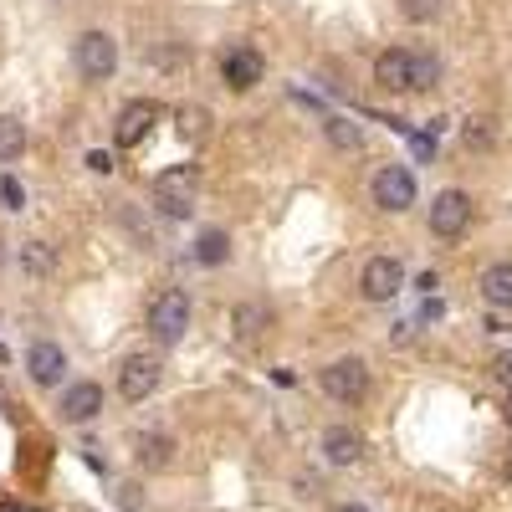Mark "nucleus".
Wrapping results in <instances>:
<instances>
[{"label":"nucleus","instance_id":"nucleus-25","mask_svg":"<svg viewBox=\"0 0 512 512\" xmlns=\"http://www.w3.org/2000/svg\"><path fill=\"white\" fill-rule=\"evenodd\" d=\"M88 169H98V175H108V169H113V154L93 149V154H88Z\"/></svg>","mask_w":512,"mask_h":512},{"label":"nucleus","instance_id":"nucleus-15","mask_svg":"<svg viewBox=\"0 0 512 512\" xmlns=\"http://www.w3.org/2000/svg\"><path fill=\"white\" fill-rule=\"evenodd\" d=\"M16 256H21V272L36 277V282L57 272V246H52V241H21Z\"/></svg>","mask_w":512,"mask_h":512},{"label":"nucleus","instance_id":"nucleus-20","mask_svg":"<svg viewBox=\"0 0 512 512\" xmlns=\"http://www.w3.org/2000/svg\"><path fill=\"white\" fill-rule=\"evenodd\" d=\"M175 118H180V139H190V144H205V139H210V113H205L200 103L180 108Z\"/></svg>","mask_w":512,"mask_h":512},{"label":"nucleus","instance_id":"nucleus-4","mask_svg":"<svg viewBox=\"0 0 512 512\" xmlns=\"http://www.w3.org/2000/svg\"><path fill=\"white\" fill-rule=\"evenodd\" d=\"M185 328H190V297L185 292H159L149 303V333L159 344H180Z\"/></svg>","mask_w":512,"mask_h":512},{"label":"nucleus","instance_id":"nucleus-10","mask_svg":"<svg viewBox=\"0 0 512 512\" xmlns=\"http://www.w3.org/2000/svg\"><path fill=\"white\" fill-rule=\"evenodd\" d=\"M466 226H472V195H466V190H441V195L431 200V231H436L441 241H451V236H461Z\"/></svg>","mask_w":512,"mask_h":512},{"label":"nucleus","instance_id":"nucleus-16","mask_svg":"<svg viewBox=\"0 0 512 512\" xmlns=\"http://www.w3.org/2000/svg\"><path fill=\"white\" fill-rule=\"evenodd\" d=\"M482 297L492 308H512V262H497L482 272Z\"/></svg>","mask_w":512,"mask_h":512},{"label":"nucleus","instance_id":"nucleus-21","mask_svg":"<svg viewBox=\"0 0 512 512\" xmlns=\"http://www.w3.org/2000/svg\"><path fill=\"white\" fill-rule=\"evenodd\" d=\"M400 16L405 21H436L441 16V0H400Z\"/></svg>","mask_w":512,"mask_h":512},{"label":"nucleus","instance_id":"nucleus-1","mask_svg":"<svg viewBox=\"0 0 512 512\" xmlns=\"http://www.w3.org/2000/svg\"><path fill=\"white\" fill-rule=\"evenodd\" d=\"M374 77L384 82V88H395V93H420V88H431V82L441 77V62L436 57H425V52H384L374 62Z\"/></svg>","mask_w":512,"mask_h":512},{"label":"nucleus","instance_id":"nucleus-2","mask_svg":"<svg viewBox=\"0 0 512 512\" xmlns=\"http://www.w3.org/2000/svg\"><path fill=\"white\" fill-rule=\"evenodd\" d=\"M195 200H200V169L195 164H175L154 180V205L164 216H190Z\"/></svg>","mask_w":512,"mask_h":512},{"label":"nucleus","instance_id":"nucleus-3","mask_svg":"<svg viewBox=\"0 0 512 512\" xmlns=\"http://www.w3.org/2000/svg\"><path fill=\"white\" fill-rule=\"evenodd\" d=\"M72 57H77V72L88 77V82H108L113 67H118V41L108 31H82Z\"/></svg>","mask_w":512,"mask_h":512},{"label":"nucleus","instance_id":"nucleus-14","mask_svg":"<svg viewBox=\"0 0 512 512\" xmlns=\"http://www.w3.org/2000/svg\"><path fill=\"white\" fill-rule=\"evenodd\" d=\"M221 72H226V82L236 93H246V88H256L262 82V57H256L251 47H231L226 57H221Z\"/></svg>","mask_w":512,"mask_h":512},{"label":"nucleus","instance_id":"nucleus-27","mask_svg":"<svg viewBox=\"0 0 512 512\" xmlns=\"http://www.w3.org/2000/svg\"><path fill=\"white\" fill-rule=\"evenodd\" d=\"M507 420H512V395H507Z\"/></svg>","mask_w":512,"mask_h":512},{"label":"nucleus","instance_id":"nucleus-23","mask_svg":"<svg viewBox=\"0 0 512 512\" xmlns=\"http://www.w3.org/2000/svg\"><path fill=\"white\" fill-rule=\"evenodd\" d=\"M0 205H6V210H21L26 205V190H21L16 175H0Z\"/></svg>","mask_w":512,"mask_h":512},{"label":"nucleus","instance_id":"nucleus-17","mask_svg":"<svg viewBox=\"0 0 512 512\" xmlns=\"http://www.w3.org/2000/svg\"><path fill=\"white\" fill-rule=\"evenodd\" d=\"M226 256H231V236H226L221 226H210V231L195 236V262H200V267H221Z\"/></svg>","mask_w":512,"mask_h":512},{"label":"nucleus","instance_id":"nucleus-28","mask_svg":"<svg viewBox=\"0 0 512 512\" xmlns=\"http://www.w3.org/2000/svg\"><path fill=\"white\" fill-rule=\"evenodd\" d=\"M0 512H21V507H0Z\"/></svg>","mask_w":512,"mask_h":512},{"label":"nucleus","instance_id":"nucleus-5","mask_svg":"<svg viewBox=\"0 0 512 512\" xmlns=\"http://www.w3.org/2000/svg\"><path fill=\"white\" fill-rule=\"evenodd\" d=\"M159 374H164V364H159V354H128L123 364H118V395L123 400H149L154 390H159Z\"/></svg>","mask_w":512,"mask_h":512},{"label":"nucleus","instance_id":"nucleus-26","mask_svg":"<svg viewBox=\"0 0 512 512\" xmlns=\"http://www.w3.org/2000/svg\"><path fill=\"white\" fill-rule=\"evenodd\" d=\"M338 512H369V507L364 502H349V507H338Z\"/></svg>","mask_w":512,"mask_h":512},{"label":"nucleus","instance_id":"nucleus-7","mask_svg":"<svg viewBox=\"0 0 512 512\" xmlns=\"http://www.w3.org/2000/svg\"><path fill=\"white\" fill-rule=\"evenodd\" d=\"M323 390L338 400V405H354V400H364V390H369V369H364V359H333L328 369H323Z\"/></svg>","mask_w":512,"mask_h":512},{"label":"nucleus","instance_id":"nucleus-12","mask_svg":"<svg viewBox=\"0 0 512 512\" xmlns=\"http://www.w3.org/2000/svg\"><path fill=\"white\" fill-rule=\"evenodd\" d=\"M26 374L41 384V390H52V384H62V374H67V354H62V344H31L26 349Z\"/></svg>","mask_w":512,"mask_h":512},{"label":"nucleus","instance_id":"nucleus-9","mask_svg":"<svg viewBox=\"0 0 512 512\" xmlns=\"http://www.w3.org/2000/svg\"><path fill=\"white\" fill-rule=\"evenodd\" d=\"M369 190H374V205H379V210H395V216L415 205V175H410L405 164H384Z\"/></svg>","mask_w":512,"mask_h":512},{"label":"nucleus","instance_id":"nucleus-22","mask_svg":"<svg viewBox=\"0 0 512 512\" xmlns=\"http://www.w3.org/2000/svg\"><path fill=\"white\" fill-rule=\"evenodd\" d=\"M139 461L164 466V461H169V441H164V436H139Z\"/></svg>","mask_w":512,"mask_h":512},{"label":"nucleus","instance_id":"nucleus-13","mask_svg":"<svg viewBox=\"0 0 512 512\" xmlns=\"http://www.w3.org/2000/svg\"><path fill=\"white\" fill-rule=\"evenodd\" d=\"M323 456L333 466H354V461H364V436L354 431V425H328L323 431Z\"/></svg>","mask_w":512,"mask_h":512},{"label":"nucleus","instance_id":"nucleus-6","mask_svg":"<svg viewBox=\"0 0 512 512\" xmlns=\"http://www.w3.org/2000/svg\"><path fill=\"white\" fill-rule=\"evenodd\" d=\"M359 287L369 303H390V297L405 292V267H400V256H369L364 272H359Z\"/></svg>","mask_w":512,"mask_h":512},{"label":"nucleus","instance_id":"nucleus-11","mask_svg":"<svg viewBox=\"0 0 512 512\" xmlns=\"http://www.w3.org/2000/svg\"><path fill=\"white\" fill-rule=\"evenodd\" d=\"M98 410H103V384L77 379V384H67V390H62V420L67 425H88Z\"/></svg>","mask_w":512,"mask_h":512},{"label":"nucleus","instance_id":"nucleus-19","mask_svg":"<svg viewBox=\"0 0 512 512\" xmlns=\"http://www.w3.org/2000/svg\"><path fill=\"white\" fill-rule=\"evenodd\" d=\"M323 134H328L333 149H359L364 144V128L354 118H323Z\"/></svg>","mask_w":512,"mask_h":512},{"label":"nucleus","instance_id":"nucleus-18","mask_svg":"<svg viewBox=\"0 0 512 512\" xmlns=\"http://www.w3.org/2000/svg\"><path fill=\"white\" fill-rule=\"evenodd\" d=\"M21 149H26V123L16 113H0V164L21 159Z\"/></svg>","mask_w":512,"mask_h":512},{"label":"nucleus","instance_id":"nucleus-24","mask_svg":"<svg viewBox=\"0 0 512 512\" xmlns=\"http://www.w3.org/2000/svg\"><path fill=\"white\" fill-rule=\"evenodd\" d=\"M262 323H267V313H262V308H251V303L236 313V333H241V338H256V328H262Z\"/></svg>","mask_w":512,"mask_h":512},{"label":"nucleus","instance_id":"nucleus-8","mask_svg":"<svg viewBox=\"0 0 512 512\" xmlns=\"http://www.w3.org/2000/svg\"><path fill=\"white\" fill-rule=\"evenodd\" d=\"M154 118H159V103H149V98L123 103V108H118V118H113V144H118V149H139V144L149 139Z\"/></svg>","mask_w":512,"mask_h":512}]
</instances>
